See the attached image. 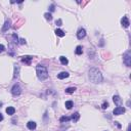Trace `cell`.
<instances>
[{"label": "cell", "mask_w": 131, "mask_h": 131, "mask_svg": "<svg viewBox=\"0 0 131 131\" xmlns=\"http://www.w3.org/2000/svg\"><path fill=\"white\" fill-rule=\"evenodd\" d=\"M89 79L92 83L94 84H98L102 82V75L101 71L96 68H91L89 70Z\"/></svg>", "instance_id": "cell-1"}, {"label": "cell", "mask_w": 131, "mask_h": 131, "mask_svg": "<svg viewBox=\"0 0 131 131\" xmlns=\"http://www.w3.org/2000/svg\"><path fill=\"white\" fill-rule=\"evenodd\" d=\"M36 73H37V77L40 81H44L48 78V71L44 66L38 65L36 67Z\"/></svg>", "instance_id": "cell-2"}, {"label": "cell", "mask_w": 131, "mask_h": 131, "mask_svg": "<svg viewBox=\"0 0 131 131\" xmlns=\"http://www.w3.org/2000/svg\"><path fill=\"white\" fill-rule=\"evenodd\" d=\"M123 60H124V64L127 67H130L131 66V54L130 51H126L124 54H123Z\"/></svg>", "instance_id": "cell-3"}, {"label": "cell", "mask_w": 131, "mask_h": 131, "mask_svg": "<svg viewBox=\"0 0 131 131\" xmlns=\"http://www.w3.org/2000/svg\"><path fill=\"white\" fill-rule=\"evenodd\" d=\"M11 93H12L14 96H18L21 93H22V88L18 84H15V85L12 86L11 88Z\"/></svg>", "instance_id": "cell-4"}, {"label": "cell", "mask_w": 131, "mask_h": 131, "mask_svg": "<svg viewBox=\"0 0 131 131\" xmlns=\"http://www.w3.org/2000/svg\"><path fill=\"white\" fill-rule=\"evenodd\" d=\"M125 107H117L116 109H115L113 111V114L115 115V116H119V115H122V114H124L125 113Z\"/></svg>", "instance_id": "cell-5"}, {"label": "cell", "mask_w": 131, "mask_h": 131, "mask_svg": "<svg viewBox=\"0 0 131 131\" xmlns=\"http://www.w3.org/2000/svg\"><path fill=\"white\" fill-rule=\"evenodd\" d=\"M86 36V31H85V29H83V28H81V29H79V31L77 32V38L78 39H83L84 37Z\"/></svg>", "instance_id": "cell-6"}, {"label": "cell", "mask_w": 131, "mask_h": 131, "mask_svg": "<svg viewBox=\"0 0 131 131\" xmlns=\"http://www.w3.org/2000/svg\"><path fill=\"white\" fill-rule=\"evenodd\" d=\"M113 101L115 102V105L118 106V107H121L122 103H123L122 98H121L119 95H114V96H113Z\"/></svg>", "instance_id": "cell-7"}, {"label": "cell", "mask_w": 131, "mask_h": 131, "mask_svg": "<svg viewBox=\"0 0 131 131\" xmlns=\"http://www.w3.org/2000/svg\"><path fill=\"white\" fill-rule=\"evenodd\" d=\"M121 24H122V26L124 27V28H128V27H129L130 23H129V20H128V18H127L126 15H124V17L122 18V20H121Z\"/></svg>", "instance_id": "cell-8"}, {"label": "cell", "mask_w": 131, "mask_h": 131, "mask_svg": "<svg viewBox=\"0 0 131 131\" xmlns=\"http://www.w3.org/2000/svg\"><path fill=\"white\" fill-rule=\"evenodd\" d=\"M33 60V56H29V55H26V56L22 57V61L27 64V65H31V60Z\"/></svg>", "instance_id": "cell-9"}, {"label": "cell", "mask_w": 131, "mask_h": 131, "mask_svg": "<svg viewBox=\"0 0 131 131\" xmlns=\"http://www.w3.org/2000/svg\"><path fill=\"white\" fill-rule=\"evenodd\" d=\"M27 127H28V129H30V130H34V129H36L37 124L33 121H30V122L27 123Z\"/></svg>", "instance_id": "cell-10"}, {"label": "cell", "mask_w": 131, "mask_h": 131, "mask_svg": "<svg viewBox=\"0 0 131 131\" xmlns=\"http://www.w3.org/2000/svg\"><path fill=\"white\" fill-rule=\"evenodd\" d=\"M69 76H70V75H69L68 72H61V73H60V74L57 75V78L60 79V80H63V79H65V78H68Z\"/></svg>", "instance_id": "cell-11"}, {"label": "cell", "mask_w": 131, "mask_h": 131, "mask_svg": "<svg viewBox=\"0 0 131 131\" xmlns=\"http://www.w3.org/2000/svg\"><path fill=\"white\" fill-rule=\"evenodd\" d=\"M18 74H20V66L15 65L14 66V75H13V79H17L18 77Z\"/></svg>", "instance_id": "cell-12"}, {"label": "cell", "mask_w": 131, "mask_h": 131, "mask_svg": "<svg viewBox=\"0 0 131 131\" xmlns=\"http://www.w3.org/2000/svg\"><path fill=\"white\" fill-rule=\"evenodd\" d=\"M14 113H15V109H14L13 107H8L6 109V114L9 115V116H12Z\"/></svg>", "instance_id": "cell-13"}, {"label": "cell", "mask_w": 131, "mask_h": 131, "mask_svg": "<svg viewBox=\"0 0 131 131\" xmlns=\"http://www.w3.org/2000/svg\"><path fill=\"white\" fill-rule=\"evenodd\" d=\"M79 118H80V114L79 113H74L73 114V116L71 117V119L74 122H78V120H79Z\"/></svg>", "instance_id": "cell-14"}, {"label": "cell", "mask_w": 131, "mask_h": 131, "mask_svg": "<svg viewBox=\"0 0 131 131\" xmlns=\"http://www.w3.org/2000/svg\"><path fill=\"white\" fill-rule=\"evenodd\" d=\"M55 34H56V35L59 36V37H64V36L66 35V33L64 32L63 30H60V29H56V30H55Z\"/></svg>", "instance_id": "cell-15"}, {"label": "cell", "mask_w": 131, "mask_h": 131, "mask_svg": "<svg viewBox=\"0 0 131 131\" xmlns=\"http://www.w3.org/2000/svg\"><path fill=\"white\" fill-rule=\"evenodd\" d=\"M82 52H83V50H82V46H80V45H78L76 47V50H75V53L77 55H81L82 54Z\"/></svg>", "instance_id": "cell-16"}, {"label": "cell", "mask_w": 131, "mask_h": 131, "mask_svg": "<svg viewBox=\"0 0 131 131\" xmlns=\"http://www.w3.org/2000/svg\"><path fill=\"white\" fill-rule=\"evenodd\" d=\"M9 27H10V22L9 21H6L4 26H3V28H2V32H5V31H7V30L9 29Z\"/></svg>", "instance_id": "cell-17"}, {"label": "cell", "mask_w": 131, "mask_h": 131, "mask_svg": "<svg viewBox=\"0 0 131 131\" xmlns=\"http://www.w3.org/2000/svg\"><path fill=\"white\" fill-rule=\"evenodd\" d=\"M65 106H66V107H67L68 110H71L72 107H73V106H74V103H73L72 101H66Z\"/></svg>", "instance_id": "cell-18"}, {"label": "cell", "mask_w": 131, "mask_h": 131, "mask_svg": "<svg viewBox=\"0 0 131 131\" xmlns=\"http://www.w3.org/2000/svg\"><path fill=\"white\" fill-rule=\"evenodd\" d=\"M71 120V117H68V116H63L60 118V123H64V122H69Z\"/></svg>", "instance_id": "cell-19"}, {"label": "cell", "mask_w": 131, "mask_h": 131, "mask_svg": "<svg viewBox=\"0 0 131 131\" xmlns=\"http://www.w3.org/2000/svg\"><path fill=\"white\" fill-rule=\"evenodd\" d=\"M60 63H61V65H68V63H69V60H68V59L66 56H60Z\"/></svg>", "instance_id": "cell-20"}, {"label": "cell", "mask_w": 131, "mask_h": 131, "mask_svg": "<svg viewBox=\"0 0 131 131\" xmlns=\"http://www.w3.org/2000/svg\"><path fill=\"white\" fill-rule=\"evenodd\" d=\"M76 91V88L75 87H69V88H67L66 89V93H74V92Z\"/></svg>", "instance_id": "cell-21"}, {"label": "cell", "mask_w": 131, "mask_h": 131, "mask_svg": "<svg viewBox=\"0 0 131 131\" xmlns=\"http://www.w3.org/2000/svg\"><path fill=\"white\" fill-rule=\"evenodd\" d=\"M11 37H12V39H13V43H14V44H18V38L17 34L13 33L12 35H11Z\"/></svg>", "instance_id": "cell-22"}, {"label": "cell", "mask_w": 131, "mask_h": 131, "mask_svg": "<svg viewBox=\"0 0 131 131\" xmlns=\"http://www.w3.org/2000/svg\"><path fill=\"white\" fill-rule=\"evenodd\" d=\"M44 17H45L46 20L49 21V22H50V21L52 20V15H51V13H49V12H46V13L44 14Z\"/></svg>", "instance_id": "cell-23"}, {"label": "cell", "mask_w": 131, "mask_h": 131, "mask_svg": "<svg viewBox=\"0 0 131 131\" xmlns=\"http://www.w3.org/2000/svg\"><path fill=\"white\" fill-rule=\"evenodd\" d=\"M101 107H102L103 110L107 109V107H109V102H103V103H102V106H101Z\"/></svg>", "instance_id": "cell-24"}, {"label": "cell", "mask_w": 131, "mask_h": 131, "mask_svg": "<svg viewBox=\"0 0 131 131\" xmlns=\"http://www.w3.org/2000/svg\"><path fill=\"white\" fill-rule=\"evenodd\" d=\"M61 24H63V21H61L60 18H59V20H57V21L55 22V25H56V26H59V27L61 26Z\"/></svg>", "instance_id": "cell-25"}, {"label": "cell", "mask_w": 131, "mask_h": 131, "mask_svg": "<svg viewBox=\"0 0 131 131\" xmlns=\"http://www.w3.org/2000/svg\"><path fill=\"white\" fill-rule=\"evenodd\" d=\"M49 9H50L51 12H52V11H54V9H55V5H54V4H51L50 7H49Z\"/></svg>", "instance_id": "cell-26"}, {"label": "cell", "mask_w": 131, "mask_h": 131, "mask_svg": "<svg viewBox=\"0 0 131 131\" xmlns=\"http://www.w3.org/2000/svg\"><path fill=\"white\" fill-rule=\"evenodd\" d=\"M4 50H5V47H4V45L0 44V52H3Z\"/></svg>", "instance_id": "cell-27"}, {"label": "cell", "mask_w": 131, "mask_h": 131, "mask_svg": "<svg viewBox=\"0 0 131 131\" xmlns=\"http://www.w3.org/2000/svg\"><path fill=\"white\" fill-rule=\"evenodd\" d=\"M18 43H21V44H26V40L25 39H20V42Z\"/></svg>", "instance_id": "cell-28"}, {"label": "cell", "mask_w": 131, "mask_h": 131, "mask_svg": "<svg viewBox=\"0 0 131 131\" xmlns=\"http://www.w3.org/2000/svg\"><path fill=\"white\" fill-rule=\"evenodd\" d=\"M115 124L117 125V127H118V128H121V127H122V126H121V124H119L118 122H115Z\"/></svg>", "instance_id": "cell-29"}, {"label": "cell", "mask_w": 131, "mask_h": 131, "mask_svg": "<svg viewBox=\"0 0 131 131\" xmlns=\"http://www.w3.org/2000/svg\"><path fill=\"white\" fill-rule=\"evenodd\" d=\"M1 121H3V116H2V114L0 113V122H1Z\"/></svg>", "instance_id": "cell-30"}, {"label": "cell", "mask_w": 131, "mask_h": 131, "mask_svg": "<svg viewBox=\"0 0 131 131\" xmlns=\"http://www.w3.org/2000/svg\"><path fill=\"white\" fill-rule=\"evenodd\" d=\"M127 131H130V126H128V130H127Z\"/></svg>", "instance_id": "cell-31"}, {"label": "cell", "mask_w": 131, "mask_h": 131, "mask_svg": "<svg viewBox=\"0 0 131 131\" xmlns=\"http://www.w3.org/2000/svg\"><path fill=\"white\" fill-rule=\"evenodd\" d=\"M1 106H2V102H1V101H0V107H1Z\"/></svg>", "instance_id": "cell-32"}]
</instances>
